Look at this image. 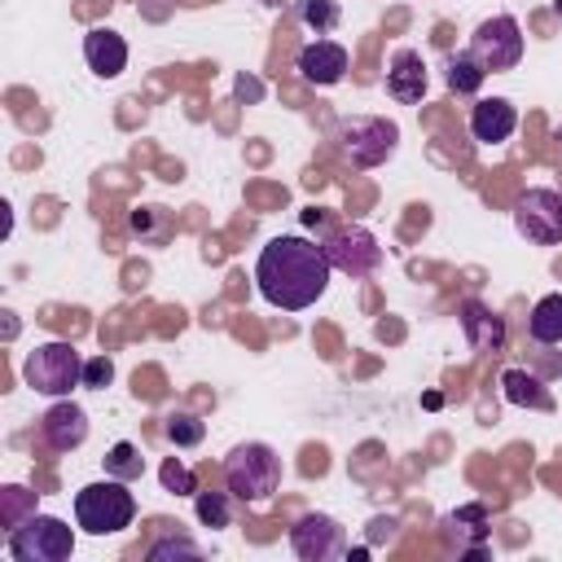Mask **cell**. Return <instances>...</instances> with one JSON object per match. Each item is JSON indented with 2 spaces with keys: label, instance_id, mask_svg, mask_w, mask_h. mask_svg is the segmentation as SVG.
Returning <instances> with one entry per match:
<instances>
[{
  "label": "cell",
  "instance_id": "cell-2",
  "mask_svg": "<svg viewBox=\"0 0 562 562\" xmlns=\"http://www.w3.org/2000/svg\"><path fill=\"white\" fill-rule=\"evenodd\" d=\"M132 518H136V496L114 474H105V483H88L75 492V522L88 536L123 531V527H132Z\"/></svg>",
  "mask_w": 562,
  "mask_h": 562
},
{
  "label": "cell",
  "instance_id": "cell-1",
  "mask_svg": "<svg viewBox=\"0 0 562 562\" xmlns=\"http://www.w3.org/2000/svg\"><path fill=\"white\" fill-rule=\"evenodd\" d=\"M329 272L334 268L325 259V246H316L307 237H272L259 250L255 285L272 307L303 312L329 290Z\"/></svg>",
  "mask_w": 562,
  "mask_h": 562
},
{
  "label": "cell",
  "instance_id": "cell-14",
  "mask_svg": "<svg viewBox=\"0 0 562 562\" xmlns=\"http://www.w3.org/2000/svg\"><path fill=\"white\" fill-rule=\"evenodd\" d=\"M514 127H518V110H514L509 97H483V101L470 110V132H474V140H483V145L509 140Z\"/></svg>",
  "mask_w": 562,
  "mask_h": 562
},
{
  "label": "cell",
  "instance_id": "cell-28",
  "mask_svg": "<svg viewBox=\"0 0 562 562\" xmlns=\"http://www.w3.org/2000/svg\"><path fill=\"white\" fill-rule=\"evenodd\" d=\"M145 558H149V562H167V558H202V549H198L193 540H184V536H162V540L149 544Z\"/></svg>",
  "mask_w": 562,
  "mask_h": 562
},
{
  "label": "cell",
  "instance_id": "cell-11",
  "mask_svg": "<svg viewBox=\"0 0 562 562\" xmlns=\"http://www.w3.org/2000/svg\"><path fill=\"white\" fill-rule=\"evenodd\" d=\"M40 439L53 452H75L88 439V413L75 400H57L44 417H40Z\"/></svg>",
  "mask_w": 562,
  "mask_h": 562
},
{
  "label": "cell",
  "instance_id": "cell-23",
  "mask_svg": "<svg viewBox=\"0 0 562 562\" xmlns=\"http://www.w3.org/2000/svg\"><path fill=\"white\" fill-rule=\"evenodd\" d=\"M443 527H448V536H457V531H461L465 540H474V544H479V540L487 536V509H483V505H461L457 514H448V518H443Z\"/></svg>",
  "mask_w": 562,
  "mask_h": 562
},
{
  "label": "cell",
  "instance_id": "cell-10",
  "mask_svg": "<svg viewBox=\"0 0 562 562\" xmlns=\"http://www.w3.org/2000/svg\"><path fill=\"white\" fill-rule=\"evenodd\" d=\"M290 549L303 562H334V558H347V531L329 514H303L290 527Z\"/></svg>",
  "mask_w": 562,
  "mask_h": 562
},
{
  "label": "cell",
  "instance_id": "cell-19",
  "mask_svg": "<svg viewBox=\"0 0 562 562\" xmlns=\"http://www.w3.org/2000/svg\"><path fill=\"white\" fill-rule=\"evenodd\" d=\"M483 79H487V66H483L470 48L448 53V88H452L457 97H474V92L483 88Z\"/></svg>",
  "mask_w": 562,
  "mask_h": 562
},
{
  "label": "cell",
  "instance_id": "cell-33",
  "mask_svg": "<svg viewBox=\"0 0 562 562\" xmlns=\"http://www.w3.org/2000/svg\"><path fill=\"white\" fill-rule=\"evenodd\" d=\"M263 4H281V0H263Z\"/></svg>",
  "mask_w": 562,
  "mask_h": 562
},
{
  "label": "cell",
  "instance_id": "cell-8",
  "mask_svg": "<svg viewBox=\"0 0 562 562\" xmlns=\"http://www.w3.org/2000/svg\"><path fill=\"white\" fill-rule=\"evenodd\" d=\"M514 228L531 246H558L562 241V193L558 189H527L514 202Z\"/></svg>",
  "mask_w": 562,
  "mask_h": 562
},
{
  "label": "cell",
  "instance_id": "cell-3",
  "mask_svg": "<svg viewBox=\"0 0 562 562\" xmlns=\"http://www.w3.org/2000/svg\"><path fill=\"white\" fill-rule=\"evenodd\" d=\"M224 483L237 501L246 505H259L277 492L281 483V457L268 448V443H237L228 457H224Z\"/></svg>",
  "mask_w": 562,
  "mask_h": 562
},
{
  "label": "cell",
  "instance_id": "cell-17",
  "mask_svg": "<svg viewBox=\"0 0 562 562\" xmlns=\"http://www.w3.org/2000/svg\"><path fill=\"white\" fill-rule=\"evenodd\" d=\"M501 391H505V400H509V404L540 408V413H549V408H553V395H549V391H544V382H540L536 373H527V369H505V373H501Z\"/></svg>",
  "mask_w": 562,
  "mask_h": 562
},
{
  "label": "cell",
  "instance_id": "cell-9",
  "mask_svg": "<svg viewBox=\"0 0 562 562\" xmlns=\"http://www.w3.org/2000/svg\"><path fill=\"white\" fill-rule=\"evenodd\" d=\"M470 53H474L492 75H496V70H514V66L522 61V31H518V22H514L509 13H496V18L479 22L474 35H470Z\"/></svg>",
  "mask_w": 562,
  "mask_h": 562
},
{
  "label": "cell",
  "instance_id": "cell-13",
  "mask_svg": "<svg viewBox=\"0 0 562 562\" xmlns=\"http://www.w3.org/2000/svg\"><path fill=\"white\" fill-rule=\"evenodd\" d=\"M386 92L400 105H417L426 97V61L417 48H395V57L386 66Z\"/></svg>",
  "mask_w": 562,
  "mask_h": 562
},
{
  "label": "cell",
  "instance_id": "cell-21",
  "mask_svg": "<svg viewBox=\"0 0 562 562\" xmlns=\"http://www.w3.org/2000/svg\"><path fill=\"white\" fill-rule=\"evenodd\" d=\"M294 18H299L303 26H312L316 35H329V31L338 26L342 9H338V0H294Z\"/></svg>",
  "mask_w": 562,
  "mask_h": 562
},
{
  "label": "cell",
  "instance_id": "cell-6",
  "mask_svg": "<svg viewBox=\"0 0 562 562\" xmlns=\"http://www.w3.org/2000/svg\"><path fill=\"white\" fill-rule=\"evenodd\" d=\"M9 553L18 562H66L75 553V531L53 514H31L9 531Z\"/></svg>",
  "mask_w": 562,
  "mask_h": 562
},
{
  "label": "cell",
  "instance_id": "cell-20",
  "mask_svg": "<svg viewBox=\"0 0 562 562\" xmlns=\"http://www.w3.org/2000/svg\"><path fill=\"white\" fill-rule=\"evenodd\" d=\"M127 224H132V233H136L140 241H154V246H162L167 233H171V215H167L162 206H136V211L127 215Z\"/></svg>",
  "mask_w": 562,
  "mask_h": 562
},
{
  "label": "cell",
  "instance_id": "cell-15",
  "mask_svg": "<svg viewBox=\"0 0 562 562\" xmlns=\"http://www.w3.org/2000/svg\"><path fill=\"white\" fill-rule=\"evenodd\" d=\"M83 61H88L101 79H114V75H123V66H127V40H123L119 31H110V26H92V31L83 35Z\"/></svg>",
  "mask_w": 562,
  "mask_h": 562
},
{
  "label": "cell",
  "instance_id": "cell-4",
  "mask_svg": "<svg viewBox=\"0 0 562 562\" xmlns=\"http://www.w3.org/2000/svg\"><path fill=\"white\" fill-rule=\"evenodd\" d=\"M334 145L351 167H382L400 145V127L378 114H351L334 123Z\"/></svg>",
  "mask_w": 562,
  "mask_h": 562
},
{
  "label": "cell",
  "instance_id": "cell-12",
  "mask_svg": "<svg viewBox=\"0 0 562 562\" xmlns=\"http://www.w3.org/2000/svg\"><path fill=\"white\" fill-rule=\"evenodd\" d=\"M299 75L316 88H329L347 75V48L338 40H312L299 48Z\"/></svg>",
  "mask_w": 562,
  "mask_h": 562
},
{
  "label": "cell",
  "instance_id": "cell-30",
  "mask_svg": "<svg viewBox=\"0 0 562 562\" xmlns=\"http://www.w3.org/2000/svg\"><path fill=\"white\" fill-rule=\"evenodd\" d=\"M395 527H400L395 518H373V522H369V544H382V540L391 544V540H395Z\"/></svg>",
  "mask_w": 562,
  "mask_h": 562
},
{
  "label": "cell",
  "instance_id": "cell-25",
  "mask_svg": "<svg viewBox=\"0 0 562 562\" xmlns=\"http://www.w3.org/2000/svg\"><path fill=\"white\" fill-rule=\"evenodd\" d=\"M162 430H167V439H171L176 448H193V443H202V435H206V426H202L193 413H171Z\"/></svg>",
  "mask_w": 562,
  "mask_h": 562
},
{
  "label": "cell",
  "instance_id": "cell-7",
  "mask_svg": "<svg viewBox=\"0 0 562 562\" xmlns=\"http://www.w3.org/2000/svg\"><path fill=\"white\" fill-rule=\"evenodd\" d=\"M321 246H325V259H329V268L334 272H342V277H373L378 268H382V246H378V237L369 233V228H360V224H342V228H329L325 237H321Z\"/></svg>",
  "mask_w": 562,
  "mask_h": 562
},
{
  "label": "cell",
  "instance_id": "cell-29",
  "mask_svg": "<svg viewBox=\"0 0 562 562\" xmlns=\"http://www.w3.org/2000/svg\"><path fill=\"white\" fill-rule=\"evenodd\" d=\"M110 382H114V360H110V356H92V360H83V386L101 391V386H110Z\"/></svg>",
  "mask_w": 562,
  "mask_h": 562
},
{
  "label": "cell",
  "instance_id": "cell-32",
  "mask_svg": "<svg viewBox=\"0 0 562 562\" xmlns=\"http://www.w3.org/2000/svg\"><path fill=\"white\" fill-rule=\"evenodd\" d=\"M553 9H558V13H562V0H553Z\"/></svg>",
  "mask_w": 562,
  "mask_h": 562
},
{
  "label": "cell",
  "instance_id": "cell-16",
  "mask_svg": "<svg viewBox=\"0 0 562 562\" xmlns=\"http://www.w3.org/2000/svg\"><path fill=\"white\" fill-rule=\"evenodd\" d=\"M461 329H465V342L474 351H501L505 347V321L483 299H465L461 303Z\"/></svg>",
  "mask_w": 562,
  "mask_h": 562
},
{
  "label": "cell",
  "instance_id": "cell-22",
  "mask_svg": "<svg viewBox=\"0 0 562 562\" xmlns=\"http://www.w3.org/2000/svg\"><path fill=\"white\" fill-rule=\"evenodd\" d=\"M140 470H145V461H140V448H136L132 439H119V443L105 452V474L132 483V479H140Z\"/></svg>",
  "mask_w": 562,
  "mask_h": 562
},
{
  "label": "cell",
  "instance_id": "cell-18",
  "mask_svg": "<svg viewBox=\"0 0 562 562\" xmlns=\"http://www.w3.org/2000/svg\"><path fill=\"white\" fill-rule=\"evenodd\" d=\"M527 334H531V342H540V347L562 342V294L536 299V307H531V316H527Z\"/></svg>",
  "mask_w": 562,
  "mask_h": 562
},
{
  "label": "cell",
  "instance_id": "cell-24",
  "mask_svg": "<svg viewBox=\"0 0 562 562\" xmlns=\"http://www.w3.org/2000/svg\"><path fill=\"white\" fill-rule=\"evenodd\" d=\"M193 509H198V518H202L211 531H220V527H228V522H233L228 492H193Z\"/></svg>",
  "mask_w": 562,
  "mask_h": 562
},
{
  "label": "cell",
  "instance_id": "cell-31",
  "mask_svg": "<svg viewBox=\"0 0 562 562\" xmlns=\"http://www.w3.org/2000/svg\"><path fill=\"white\" fill-rule=\"evenodd\" d=\"M553 140H558V145H562V123H558V127H553Z\"/></svg>",
  "mask_w": 562,
  "mask_h": 562
},
{
  "label": "cell",
  "instance_id": "cell-26",
  "mask_svg": "<svg viewBox=\"0 0 562 562\" xmlns=\"http://www.w3.org/2000/svg\"><path fill=\"white\" fill-rule=\"evenodd\" d=\"M158 479H162V487L176 492V496H193V492H198V479H193V470H189L180 457H167L162 470H158Z\"/></svg>",
  "mask_w": 562,
  "mask_h": 562
},
{
  "label": "cell",
  "instance_id": "cell-5",
  "mask_svg": "<svg viewBox=\"0 0 562 562\" xmlns=\"http://www.w3.org/2000/svg\"><path fill=\"white\" fill-rule=\"evenodd\" d=\"M22 378H26L31 391L53 395V400H66L83 382V356L75 351V342H40L26 356Z\"/></svg>",
  "mask_w": 562,
  "mask_h": 562
},
{
  "label": "cell",
  "instance_id": "cell-27",
  "mask_svg": "<svg viewBox=\"0 0 562 562\" xmlns=\"http://www.w3.org/2000/svg\"><path fill=\"white\" fill-rule=\"evenodd\" d=\"M0 496H4V527H9V531H13L18 522H26V518L35 514V501H31V492H26V487L9 483V487H4Z\"/></svg>",
  "mask_w": 562,
  "mask_h": 562
}]
</instances>
